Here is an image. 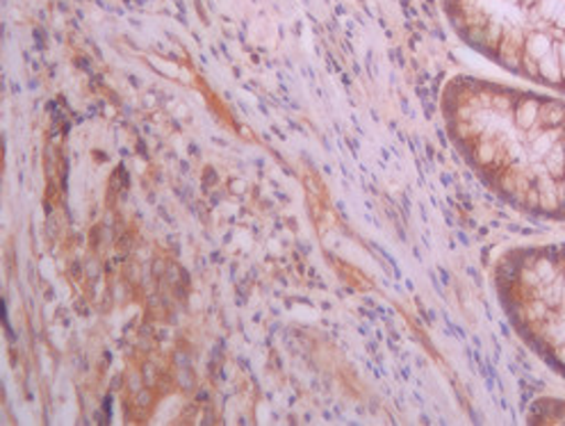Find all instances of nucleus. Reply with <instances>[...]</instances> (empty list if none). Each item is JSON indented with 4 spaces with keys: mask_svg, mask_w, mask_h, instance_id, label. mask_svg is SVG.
Segmentation results:
<instances>
[{
    "mask_svg": "<svg viewBox=\"0 0 565 426\" xmlns=\"http://www.w3.org/2000/svg\"><path fill=\"white\" fill-rule=\"evenodd\" d=\"M494 286L522 340L565 376V244L513 248L498 263Z\"/></svg>",
    "mask_w": 565,
    "mask_h": 426,
    "instance_id": "obj_3",
    "label": "nucleus"
},
{
    "mask_svg": "<svg viewBox=\"0 0 565 426\" xmlns=\"http://www.w3.org/2000/svg\"><path fill=\"white\" fill-rule=\"evenodd\" d=\"M440 110L456 149L494 194L565 222V100L458 76Z\"/></svg>",
    "mask_w": 565,
    "mask_h": 426,
    "instance_id": "obj_1",
    "label": "nucleus"
},
{
    "mask_svg": "<svg viewBox=\"0 0 565 426\" xmlns=\"http://www.w3.org/2000/svg\"><path fill=\"white\" fill-rule=\"evenodd\" d=\"M470 49L536 85L565 92V0H443Z\"/></svg>",
    "mask_w": 565,
    "mask_h": 426,
    "instance_id": "obj_2",
    "label": "nucleus"
}]
</instances>
